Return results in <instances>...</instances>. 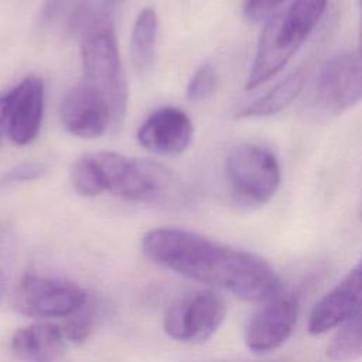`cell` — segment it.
Segmentation results:
<instances>
[{
    "label": "cell",
    "instance_id": "obj_1",
    "mask_svg": "<svg viewBox=\"0 0 362 362\" xmlns=\"http://www.w3.org/2000/svg\"><path fill=\"white\" fill-rule=\"evenodd\" d=\"M141 249L151 262L246 301L264 303L281 293L279 276L266 259L191 230L151 229L143 236Z\"/></svg>",
    "mask_w": 362,
    "mask_h": 362
},
{
    "label": "cell",
    "instance_id": "obj_2",
    "mask_svg": "<svg viewBox=\"0 0 362 362\" xmlns=\"http://www.w3.org/2000/svg\"><path fill=\"white\" fill-rule=\"evenodd\" d=\"M86 156L100 194L161 205L177 204L182 198L181 180L165 165L107 151Z\"/></svg>",
    "mask_w": 362,
    "mask_h": 362
},
{
    "label": "cell",
    "instance_id": "obj_3",
    "mask_svg": "<svg viewBox=\"0 0 362 362\" xmlns=\"http://www.w3.org/2000/svg\"><path fill=\"white\" fill-rule=\"evenodd\" d=\"M328 0H294L270 16L259 38L246 89H255L279 74L293 58L327 8Z\"/></svg>",
    "mask_w": 362,
    "mask_h": 362
},
{
    "label": "cell",
    "instance_id": "obj_4",
    "mask_svg": "<svg viewBox=\"0 0 362 362\" xmlns=\"http://www.w3.org/2000/svg\"><path fill=\"white\" fill-rule=\"evenodd\" d=\"M81 57L83 81L106 96L113 112V129H120L127 107V83L109 7H102L82 30Z\"/></svg>",
    "mask_w": 362,
    "mask_h": 362
},
{
    "label": "cell",
    "instance_id": "obj_5",
    "mask_svg": "<svg viewBox=\"0 0 362 362\" xmlns=\"http://www.w3.org/2000/svg\"><path fill=\"white\" fill-rule=\"evenodd\" d=\"M226 178L233 199L246 208L267 204L280 187L281 173L276 156L257 144H239L226 158Z\"/></svg>",
    "mask_w": 362,
    "mask_h": 362
},
{
    "label": "cell",
    "instance_id": "obj_6",
    "mask_svg": "<svg viewBox=\"0 0 362 362\" xmlns=\"http://www.w3.org/2000/svg\"><path fill=\"white\" fill-rule=\"evenodd\" d=\"M86 303V293L78 284L37 274L21 277L11 294L13 308L33 318H68Z\"/></svg>",
    "mask_w": 362,
    "mask_h": 362
},
{
    "label": "cell",
    "instance_id": "obj_7",
    "mask_svg": "<svg viewBox=\"0 0 362 362\" xmlns=\"http://www.w3.org/2000/svg\"><path fill=\"white\" fill-rule=\"evenodd\" d=\"M226 317L223 298L211 290H201L175 301L165 313V334L181 342L201 344L209 339Z\"/></svg>",
    "mask_w": 362,
    "mask_h": 362
},
{
    "label": "cell",
    "instance_id": "obj_8",
    "mask_svg": "<svg viewBox=\"0 0 362 362\" xmlns=\"http://www.w3.org/2000/svg\"><path fill=\"white\" fill-rule=\"evenodd\" d=\"M298 318V301L291 294H277L252 315L245 328V344L255 354H269L291 337Z\"/></svg>",
    "mask_w": 362,
    "mask_h": 362
},
{
    "label": "cell",
    "instance_id": "obj_9",
    "mask_svg": "<svg viewBox=\"0 0 362 362\" xmlns=\"http://www.w3.org/2000/svg\"><path fill=\"white\" fill-rule=\"evenodd\" d=\"M61 120L74 136L96 139L113 127V112L106 96L82 81L65 93L61 103Z\"/></svg>",
    "mask_w": 362,
    "mask_h": 362
},
{
    "label": "cell",
    "instance_id": "obj_10",
    "mask_svg": "<svg viewBox=\"0 0 362 362\" xmlns=\"http://www.w3.org/2000/svg\"><path fill=\"white\" fill-rule=\"evenodd\" d=\"M317 93L331 113H341L362 100V51L335 55L322 66Z\"/></svg>",
    "mask_w": 362,
    "mask_h": 362
},
{
    "label": "cell",
    "instance_id": "obj_11",
    "mask_svg": "<svg viewBox=\"0 0 362 362\" xmlns=\"http://www.w3.org/2000/svg\"><path fill=\"white\" fill-rule=\"evenodd\" d=\"M362 311V260L313 308L308 332L321 335L341 327Z\"/></svg>",
    "mask_w": 362,
    "mask_h": 362
},
{
    "label": "cell",
    "instance_id": "obj_12",
    "mask_svg": "<svg viewBox=\"0 0 362 362\" xmlns=\"http://www.w3.org/2000/svg\"><path fill=\"white\" fill-rule=\"evenodd\" d=\"M44 113V82L27 76L6 95V130L14 144L31 143L41 129Z\"/></svg>",
    "mask_w": 362,
    "mask_h": 362
},
{
    "label": "cell",
    "instance_id": "obj_13",
    "mask_svg": "<svg viewBox=\"0 0 362 362\" xmlns=\"http://www.w3.org/2000/svg\"><path fill=\"white\" fill-rule=\"evenodd\" d=\"M194 139V124L180 107L164 106L154 110L137 130L139 143L160 156L185 151Z\"/></svg>",
    "mask_w": 362,
    "mask_h": 362
},
{
    "label": "cell",
    "instance_id": "obj_14",
    "mask_svg": "<svg viewBox=\"0 0 362 362\" xmlns=\"http://www.w3.org/2000/svg\"><path fill=\"white\" fill-rule=\"evenodd\" d=\"M64 332L54 324H33L20 328L11 338V351L25 362H54L64 351Z\"/></svg>",
    "mask_w": 362,
    "mask_h": 362
},
{
    "label": "cell",
    "instance_id": "obj_15",
    "mask_svg": "<svg viewBox=\"0 0 362 362\" xmlns=\"http://www.w3.org/2000/svg\"><path fill=\"white\" fill-rule=\"evenodd\" d=\"M305 83L304 71L298 69L273 86L262 98L236 112V117H266L286 109L303 90Z\"/></svg>",
    "mask_w": 362,
    "mask_h": 362
},
{
    "label": "cell",
    "instance_id": "obj_16",
    "mask_svg": "<svg viewBox=\"0 0 362 362\" xmlns=\"http://www.w3.org/2000/svg\"><path fill=\"white\" fill-rule=\"evenodd\" d=\"M157 27L158 21L154 8H143L136 18L130 40L132 59L139 74L150 72L154 65Z\"/></svg>",
    "mask_w": 362,
    "mask_h": 362
},
{
    "label": "cell",
    "instance_id": "obj_17",
    "mask_svg": "<svg viewBox=\"0 0 362 362\" xmlns=\"http://www.w3.org/2000/svg\"><path fill=\"white\" fill-rule=\"evenodd\" d=\"M334 361H349L362 356V311L341 325L327 346Z\"/></svg>",
    "mask_w": 362,
    "mask_h": 362
},
{
    "label": "cell",
    "instance_id": "obj_18",
    "mask_svg": "<svg viewBox=\"0 0 362 362\" xmlns=\"http://www.w3.org/2000/svg\"><path fill=\"white\" fill-rule=\"evenodd\" d=\"M218 76L215 66L211 62L202 64L192 75L187 86V99L191 102H201L209 98L216 88Z\"/></svg>",
    "mask_w": 362,
    "mask_h": 362
},
{
    "label": "cell",
    "instance_id": "obj_19",
    "mask_svg": "<svg viewBox=\"0 0 362 362\" xmlns=\"http://www.w3.org/2000/svg\"><path fill=\"white\" fill-rule=\"evenodd\" d=\"M92 329H93V310L88 303L75 314L68 317L62 327L64 337L74 344H81L86 341L92 334Z\"/></svg>",
    "mask_w": 362,
    "mask_h": 362
},
{
    "label": "cell",
    "instance_id": "obj_20",
    "mask_svg": "<svg viewBox=\"0 0 362 362\" xmlns=\"http://www.w3.org/2000/svg\"><path fill=\"white\" fill-rule=\"evenodd\" d=\"M45 173H47V167L41 163H23V164L14 165L0 177V187L33 181V180L41 178L42 175H45Z\"/></svg>",
    "mask_w": 362,
    "mask_h": 362
},
{
    "label": "cell",
    "instance_id": "obj_21",
    "mask_svg": "<svg viewBox=\"0 0 362 362\" xmlns=\"http://www.w3.org/2000/svg\"><path fill=\"white\" fill-rule=\"evenodd\" d=\"M17 252L16 229L8 222H0V274L13 263Z\"/></svg>",
    "mask_w": 362,
    "mask_h": 362
},
{
    "label": "cell",
    "instance_id": "obj_22",
    "mask_svg": "<svg viewBox=\"0 0 362 362\" xmlns=\"http://www.w3.org/2000/svg\"><path fill=\"white\" fill-rule=\"evenodd\" d=\"M286 0H245L243 14L249 21H260L273 13Z\"/></svg>",
    "mask_w": 362,
    "mask_h": 362
},
{
    "label": "cell",
    "instance_id": "obj_23",
    "mask_svg": "<svg viewBox=\"0 0 362 362\" xmlns=\"http://www.w3.org/2000/svg\"><path fill=\"white\" fill-rule=\"evenodd\" d=\"M6 127V95L0 96V136Z\"/></svg>",
    "mask_w": 362,
    "mask_h": 362
},
{
    "label": "cell",
    "instance_id": "obj_24",
    "mask_svg": "<svg viewBox=\"0 0 362 362\" xmlns=\"http://www.w3.org/2000/svg\"><path fill=\"white\" fill-rule=\"evenodd\" d=\"M123 1H124V0H102V3H103L105 6H107L109 8H112V7L117 6V4L123 3Z\"/></svg>",
    "mask_w": 362,
    "mask_h": 362
},
{
    "label": "cell",
    "instance_id": "obj_25",
    "mask_svg": "<svg viewBox=\"0 0 362 362\" xmlns=\"http://www.w3.org/2000/svg\"><path fill=\"white\" fill-rule=\"evenodd\" d=\"M4 290H6V280H4V276L0 274V301L4 296Z\"/></svg>",
    "mask_w": 362,
    "mask_h": 362
},
{
    "label": "cell",
    "instance_id": "obj_26",
    "mask_svg": "<svg viewBox=\"0 0 362 362\" xmlns=\"http://www.w3.org/2000/svg\"><path fill=\"white\" fill-rule=\"evenodd\" d=\"M358 49L362 51V14H361V28H359V45Z\"/></svg>",
    "mask_w": 362,
    "mask_h": 362
},
{
    "label": "cell",
    "instance_id": "obj_27",
    "mask_svg": "<svg viewBox=\"0 0 362 362\" xmlns=\"http://www.w3.org/2000/svg\"><path fill=\"white\" fill-rule=\"evenodd\" d=\"M361 219H362V212H361Z\"/></svg>",
    "mask_w": 362,
    "mask_h": 362
}]
</instances>
